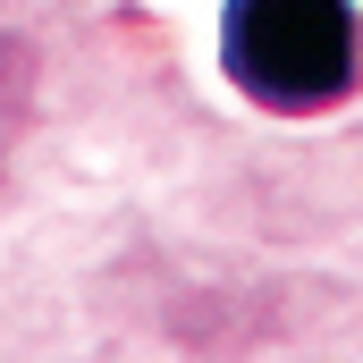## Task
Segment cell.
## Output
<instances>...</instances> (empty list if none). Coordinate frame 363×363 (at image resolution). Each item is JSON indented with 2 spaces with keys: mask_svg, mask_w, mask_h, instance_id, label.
I'll return each instance as SVG.
<instances>
[{
  "mask_svg": "<svg viewBox=\"0 0 363 363\" xmlns=\"http://www.w3.org/2000/svg\"><path fill=\"white\" fill-rule=\"evenodd\" d=\"M93 68L101 51L68 0H0V211L43 178V161L77 127Z\"/></svg>",
  "mask_w": 363,
  "mask_h": 363,
  "instance_id": "cell-2",
  "label": "cell"
},
{
  "mask_svg": "<svg viewBox=\"0 0 363 363\" xmlns=\"http://www.w3.org/2000/svg\"><path fill=\"white\" fill-rule=\"evenodd\" d=\"M220 68L271 118L338 110L363 85V9L355 0H228Z\"/></svg>",
  "mask_w": 363,
  "mask_h": 363,
  "instance_id": "cell-1",
  "label": "cell"
}]
</instances>
